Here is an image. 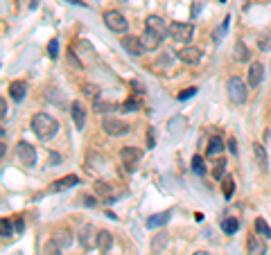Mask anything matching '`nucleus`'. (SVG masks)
<instances>
[{
	"mask_svg": "<svg viewBox=\"0 0 271 255\" xmlns=\"http://www.w3.org/2000/svg\"><path fill=\"white\" fill-rule=\"evenodd\" d=\"M32 131L37 133V138H41L45 143V140L54 138V133L59 131V122L48 113H37L32 117Z\"/></svg>",
	"mask_w": 271,
	"mask_h": 255,
	"instance_id": "1",
	"label": "nucleus"
},
{
	"mask_svg": "<svg viewBox=\"0 0 271 255\" xmlns=\"http://www.w3.org/2000/svg\"><path fill=\"white\" fill-rule=\"evenodd\" d=\"M104 23H107V27L111 30V32H116V34H124L129 30L127 18H124L120 11H116V9L104 11Z\"/></svg>",
	"mask_w": 271,
	"mask_h": 255,
	"instance_id": "2",
	"label": "nucleus"
},
{
	"mask_svg": "<svg viewBox=\"0 0 271 255\" xmlns=\"http://www.w3.org/2000/svg\"><path fill=\"white\" fill-rule=\"evenodd\" d=\"M229 100L233 104H244L246 102V84L242 77H231L229 79Z\"/></svg>",
	"mask_w": 271,
	"mask_h": 255,
	"instance_id": "3",
	"label": "nucleus"
},
{
	"mask_svg": "<svg viewBox=\"0 0 271 255\" xmlns=\"http://www.w3.org/2000/svg\"><path fill=\"white\" fill-rule=\"evenodd\" d=\"M97 235H100V230L95 228V226H90V223H84L79 228V233H77V239H79L81 249L90 251V249H97Z\"/></svg>",
	"mask_w": 271,
	"mask_h": 255,
	"instance_id": "4",
	"label": "nucleus"
},
{
	"mask_svg": "<svg viewBox=\"0 0 271 255\" xmlns=\"http://www.w3.org/2000/svg\"><path fill=\"white\" fill-rule=\"evenodd\" d=\"M192 34H194V25H192V23H172L170 25V36H172V41H176V43L190 41Z\"/></svg>",
	"mask_w": 271,
	"mask_h": 255,
	"instance_id": "5",
	"label": "nucleus"
},
{
	"mask_svg": "<svg viewBox=\"0 0 271 255\" xmlns=\"http://www.w3.org/2000/svg\"><path fill=\"white\" fill-rule=\"evenodd\" d=\"M120 158H122V165L127 172H133L136 167H138V160L143 158V151H140L138 147H122V151H120Z\"/></svg>",
	"mask_w": 271,
	"mask_h": 255,
	"instance_id": "6",
	"label": "nucleus"
},
{
	"mask_svg": "<svg viewBox=\"0 0 271 255\" xmlns=\"http://www.w3.org/2000/svg\"><path fill=\"white\" fill-rule=\"evenodd\" d=\"M102 129L109 133V136H124L129 133V124L122 122V120H117V117H104V122H102Z\"/></svg>",
	"mask_w": 271,
	"mask_h": 255,
	"instance_id": "7",
	"label": "nucleus"
},
{
	"mask_svg": "<svg viewBox=\"0 0 271 255\" xmlns=\"http://www.w3.org/2000/svg\"><path fill=\"white\" fill-rule=\"evenodd\" d=\"M16 154H18V160H21L23 165H27V167H32V165L37 163V151H34V147L30 143H25V140H21V143L16 145Z\"/></svg>",
	"mask_w": 271,
	"mask_h": 255,
	"instance_id": "8",
	"label": "nucleus"
},
{
	"mask_svg": "<svg viewBox=\"0 0 271 255\" xmlns=\"http://www.w3.org/2000/svg\"><path fill=\"white\" fill-rule=\"evenodd\" d=\"M176 57H179L183 64H188V66H197L199 61H201V50H199L197 45H186V48L179 50Z\"/></svg>",
	"mask_w": 271,
	"mask_h": 255,
	"instance_id": "9",
	"label": "nucleus"
},
{
	"mask_svg": "<svg viewBox=\"0 0 271 255\" xmlns=\"http://www.w3.org/2000/svg\"><path fill=\"white\" fill-rule=\"evenodd\" d=\"M140 43H143V48H145V52H154V50H158L160 48V43H163V36L160 34H156V32H152V30H145L143 34H140Z\"/></svg>",
	"mask_w": 271,
	"mask_h": 255,
	"instance_id": "10",
	"label": "nucleus"
},
{
	"mask_svg": "<svg viewBox=\"0 0 271 255\" xmlns=\"http://www.w3.org/2000/svg\"><path fill=\"white\" fill-rule=\"evenodd\" d=\"M120 43H122V48L127 50L131 57H140V54L145 52L143 43H140V36H122L120 38Z\"/></svg>",
	"mask_w": 271,
	"mask_h": 255,
	"instance_id": "11",
	"label": "nucleus"
},
{
	"mask_svg": "<svg viewBox=\"0 0 271 255\" xmlns=\"http://www.w3.org/2000/svg\"><path fill=\"white\" fill-rule=\"evenodd\" d=\"M79 183V179L75 174H68V176H64V179H57V181L52 183V185L48 187V192H64V190H70V187H75Z\"/></svg>",
	"mask_w": 271,
	"mask_h": 255,
	"instance_id": "12",
	"label": "nucleus"
},
{
	"mask_svg": "<svg viewBox=\"0 0 271 255\" xmlns=\"http://www.w3.org/2000/svg\"><path fill=\"white\" fill-rule=\"evenodd\" d=\"M246 249H249V255H267V242H265V237H260V235H253V237H249V242H246Z\"/></svg>",
	"mask_w": 271,
	"mask_h": 255,
	"instance_id": "13",
	"label": "nucleus"
},
{
	"mask_svg": "<svg viewBox=\"0 0 271 255\" xmlns=\"http://www.w3.org/2000/svg\"><path fill=\"white\" fill-rule=\"evenodd\" d=\"M170 217H172V210H163V213H154L152 217L147 219V226L149 230H154V228H160V226H165V223L170 221Z\"/></svg>",
	"mask_w": 271,
	"mask_h": 255,
	"instance_id": "14",
	"label": "nucleus"
},
{
	"mask_svg": "<svg viewBox=\"0 0 271 255\" xmlns=\"http://www.w3.org/2000/svg\"><path fill=\"white\" fill-rule=\"evenodd\" d=\"M262 74H265V68H262V64L260 61H253L251 64V68H249V77H246V81H249V86H260V81H262Z\"/></svg>",
	"mask_w": 271,
	"mask_h": 255,
	"instance_id": "15",
	"label": "nucleus"
},
{
	"mask_svg": "<svg viewBox=\"0 0 271 255\" xmlns=\"http://www.w3.org/2000/svg\"><path fill=\"white\" fill-rule=\"evenodd\" d=\"M70 113H73L75 127H77V129H84V127H86V109L81 107V102H73Z\"/></svg>",
	"mask_w": 271,
	"mask_h": 255,
	"instance_id": "16",
	"label": "nucleus"
},
{
	"mask_svg": "<svg viewBox=\"0 0 271 255\" xmlns=\"http://www.w3.org/2000/svg\"><path fill=\"white\" fill-rule=\"evenodd\" d=\"M147 30H152V32H156V34H160V36H165V34H170V27L165 25V21L163 18H158V16H147Z\"/></svg>",
	"mask_w": 271,
	"mask_h": 255,
	"instance_id": "17",
	"label": "nucleus"
},
{
	"mask_svg": "<svg viewBox=\"0 0 271 255\" xmlns=\"http://www.w3.org/2000/svg\"><path fill=\"white\" fill-rule=\"evenodd\" d=\"M251 149H253L255 160H258V167H260L262 172H267V170H269V158H267L265 147H262L260 143H253V145H251Z\"/></svg>",
	"mask_w": 271,
	"mask_h": 255,
	"instance_id": "18",
	"label": "nucleus"
},
{
	"mask_svg": "<svg viewBox=\"0 0 271 255\" xmlns=\"http://www.w3.org/2000/svg\"><path fill=\"white\" fill-rule=\"evenodd\" d=\"M52 239L61 246V249H68V246L73 244V233H70L68 228H57L52 233Z\"/></svg>",
	"mask_w": 271,
	"mask_h": 255,
	"instance_id": "19",
	"label": "nucleus"
},
{
	"mask_svg": "<svg viewBox=\"0 0 271 255\" xmlns=\"http://www.w3.org/2000/svg\"><path fill=\"white\" fill-rule=\"evenodd\" d=\"M25 93H27V84H25V81L16 79V81H11V84H9V97L14 102H21L23 97H25Z\"/></svg>",
	"mask_w": 271,
	"mask_h": 255,
	"instance_id": "20",
	"label": "nucleus"
},
{
	"mask_svg": "<svg viewBox=\"0 0 271 255\" xmlns=\"http://www.w3.org/2000/svg\"><path fill=\"white\" fill-rule=\"evenodd\" d=\"M233 59L235 61H249L251 59V52H249V48L244 45V41H235V45H233Z\"/></svg>",
	"mask_w": 271,
	"mask_h": 255,
	"instance_id": "21",
	"label": "nucleus"
},
{
	"mask_svg": "<svg viewBox=\"0 0 271 255\" xmlns=\"http://www.w3.org/2000/svg\"><path fill=\"white\" fill-rule=\"evenodd\" d=\"M111 246H113V235L109 233V230H100V235H97V249H100L102 253H107Z\"/></svg>",
	"mask_w": 271,
	"mask_h": 255,
	"instance_id": "22",
	"label": "nucleus"
},
{
	"mask_svg": "<svg viewBox=\"0 0 271 255\" xmlns=\"http://www.w3.org/2000/svg\"><path fill=\"white\" fill-rule=\"evenodd\" d=\"M95 192H97V197L104 199L107 203H113V190L109 187V183L97 181V183H95Z\"/></svg>",
	"mask_w": 271,
	"mask_h": 255,
	"instance_id": "23",
	"label": "nucleus"
},
{
	"mask_svg": "<svg viewBox=\"0 0 271 255\" xmlns=\"http://www.w3.org/2000/svg\"><path fill=\"white\" fill-rule=\"evenodd\" d=\"M167 242H170V235H167V233H158L154 239H152V253L158 255L160 251L167 246Z\"/></svg>",
	"mask_w": 271,
	"mask_h": 255,
	"instance_id": "24",
	"label": "nucleus"
},
{
	"mask_svg": "<svg viewBox=\"0 0 271 255\" xmlns=\"http://www.w3.org/2000/svg\"><path fill=\"white\" fill-rule=\"evenodd\" d=\"M224 151V140L219 138V136H213V138L208 140V154L210 156H217Z\"/></svg>",
	"mask_w": 271,
	"mask_h": 255,
	"instance_id": "25",
	"label": "nucleus"
},
{
	"mask_svg": "<svg viewBox=\"0 0 271 255\" xmlns=\"http://www.w3.org/2000/svg\"><path fill=\"white\" fill-rule=\"evenodd\" d=\"M222 230L226 235H235L239 230V221H237V219H233V217L224 219V221H222Z\"/></svg>",
	"mask_w": 271,
	"mask_h": 255,
	"instance_id": "26",
	"label": "nucleus"
},
{
	"mask_svg": "<svg viewBox=\"0 0 271 255\" xmlns=\"http://www.w3.org/2000/svg\"><path fill=\"white\" fill-rule=\"evenodd\" d=\"M255 230H258V235L260 237H265V239H269L271 237V228H269V223L265 221V219H255Z\"/></svg>",
	"mask_w": 271,
	"mask_h": 255,
	"instance_id": "27",
	"label": "nucleus"
},
{
	"mask_svg": "<svg viewBox=\"0 0 271 255\" xmlns=\"http://www.w3.org/2000/svg\"><path fill=\"white\" fill-rule=\"evenodd\" d=\"M93 109H95L97 113H107V111H116V107H113L111 102H104L102 97H97V100H93Z\"/></svg>",
	"mask_w": 271,
	"mask_h": 255,
	"instance_id": "28",
	"label": "nucleus"
},
{
	"mask_svg": "<svg viewBox=\"0 0 271 255\" xmlns=\"http://www.w3.org/2000/svg\"><path fill=\"white\" fill-rule=\"evenodd\" d=\"M222 192H224V197L231 199L233 197V192H235V181H233V176H226L222 181Z\"/></svg>",
	"mask_w": 271,
	"mask_h": 255,
	"instance_id": "29",
	"label": "nucleus"
},
{
	"mask_svg": "<svg viewBox=\"0 0 271 255\" xmlns=\"http://www.w3.org/2000/svg\"><path fill=\"white\" fill-rule=\"evenodd\" d=\"M61 251H64V249H61L54 239H48L45 246H43V255H61Z\"/></svg>",
	"mask_w": 271,
	"mask_h": 255,
	"instance_id": "30",
	"label": "nucleus"
},
{
	"mask_svg": "<svg viewBox=\"0 0 271 255\" xmlns=\"http://www.w3.org/2000/svg\"><path fill=\"white\" fill-rule=\"evenodd\" d=\"M102 165H104V158H102V156H97V154H88V172H93V174H95L97 167L102 170Z\"/></svg>",
	"mask_w": 271,
	"mask_h": 255,
	"instance_id": "31",
	"label": "nucleus"
},
{
	"mask_svg": "<svg viewBox=\"0 0 271 255\" xmlns=\"http://www.w3.org/2000/svg\"><path fill=\"white\" fill-rule=\"evenodd\" d=\"M81 91H84L86 97H90V100H97V95L102 93V88H100V86H95V84H84V86H81Z\"/></svg>",
	"mask_w": 271,
	"mask_h": 255,
	"instance_id": "32",
	"label": "nucleus"
},
{
	"mask_svg": "<svg viewBox=\"0 0 271 255\" xmlns=\"http://www.w3.org/2000/svg\"><path fill=\"white\" fill-rule=\"evenodd\" d=\"M224 172H226V160L219 158L217 163H215V170H213V176L217 179V181H224Z\"/></svg>",
	"mask_w": 271,
	"mask_h": 255,
	"instance_id": "33",
	"label": "nucleus"
},
{
	"mask_svg": "<svg viewBox=\"0 0 271 255\" xmlns=\"http://www.w3.org/2000/svg\"><path fill=\"white\" fill-rule=\"evenodd\" d=\"M192 170L197 172L199 176L206 174V167H203V158H201V156H194V158H192Z\"/></svg>",
	"mask_w": 271,
	"mask_h": 255,
	"instance_id": "34",
	"label": "nucleus"
},
{
	"mask_svg": "<svg viewBox=\"0 0 271 255\" xmlns=\"http://www.w3.org/2000/svg\"><path fill=\"white\" fill-rule=\"evenodd\" d=\"M0 233H2V237H5V239L11 237L14 230H11V221H9V219H2V221H0Z\"/></svg>",
	"mask_w": 271,
	"mask_h": 255,
	"instance_id": "35",
	"label": "nucleus"
},
{
	"mask_svg": "<svg viewBox=\"0 0 271 255\" xmlns=\"http://www.w3.org/2000/svg\"><path fill=\"white\" fill-rule=\"evenodd\" d=\"M138 107H140L138 100H136V97H131V100H127V102L122 104V111H124V113H133V111H138Z\"/></svg>",
	"mask_w": 271,
	"mask_h": 255,
	"instance_id": "36",
	"label": "nucleus"
},
{
	"mask_svg": "<svg viewBox=\"0 0 271 255\" xmlns=\"http://www.w3.org/2000/svg\"><path fill=\"white\" fill-rule=\"evenodd\" d=\"M258 48H260L262 52H269L271 50V34H267V36H262L260 41H258Z\"/></svg>",
	"mask_w": 271,
	"mask_h": 255,
	"instance_id": "37",
	"label": "nucleus"
},
{
	"mask_svg": "<svg viewBox=\"0 0 271 255\" xmlns=\"http://www.w3.org/2000/svg\"><path fill=\"white\" fill-rule=\"evenodd\" d=\"M48 54H50V59H57L59 57V41H57V38H52V41H50Z\"/></svg>",
	"mask_w": 271,
	"mask_h": 255,
	"instance_id": "38",
	"label": "nucleus"
},
{
	"mask_svg": "<svg viewBox=\"0 0 271 255\" xmlns=\"http://www.w3.org/2000/svg\"><path fill=\"white\" fill-rule=\"evenodd\" d=\"M79 201H81V206H86V208H95L97 206V201L93 197H88V194H81Z\"/></svg>",
	"mask_w": 271,
	"mask_h": 255,
	"instance_id": "39",
	"label": "nucleus"
},
{
	"mask_svg": "<svg viewBox=\"0 0 271 255\" xmlns=\"http://www.w3.org/2000/svg\"><path fill=\"white\" fill-rule=\"evenodd\" d=\"M194 93H197V88H194V86H192V88H186V91H181V93H179V100H181V102H186L188 97H192Z\"/></svg>",
	"mask_w": 271,
	"mask_h": 255,
	"instance_id": "40",
	"label": "nucleus"
},
{
	"mask_svg": "<svg viewBox=\"0 0 271 255\" xmlns=\"http://www.w3.org/2000/svg\"><path fill=\"white\" fill-rule=\"evenodd\" d=\"M0 117H2V120L7 117V102L5 100H0Z\"/></svg>",
	"mask_w": 271,
	"mask_h": 255,
	"instance_id": "41",
	"label": "nucleus"
},
{
	"mask_svg": "<svg viewBox=\"0 0 271 255\" xmlns=\"http://www.w3.org/2000/svg\"><path fill=\"white\" fill-rule=\"evenodd\" d=\"M147 143H149V147H154V143H156V138H154V129H149V133H147Z\"/></svg>",
	"mask_w": 271,
	"mask_h": 255,
	"instance_id": "42",
	"label": "nucleus"
},
{
	"mask_svg": "<svg viewBox=\"0 0 271 255\" xmlns=\"http://www.w3.org/2000/svg\"><path fill=\"white\" fill-rule=\"evenodd\" d=\"M229 149H231V154H237V143H235L233 138L229 140Z\"/></svg>",
	"mask_w": 271,
	"mask_h": 255,
	"instance_id": "43",
	"label": "nucleus"
},
{
	"mask_svg": "<svg viewBox=\"0 0 271 255\" xmlns=\"http://www.w3.org/2000/svg\"><path fill=\"white\" fill-rule=\"evenodd\" d=\"M199 9H201V0H197V2H194V9H192V16H197V14H199Z\"/></svg>",
	"mask_w": 271,
	"mask_h": 255,
	"instance_id": "44",
	"label": "nucleus"
},
{
	"mask_svg": "<svg viewBox=\"0 0 271 255\" xmlns=\"http://www.w3.org/2000/svg\"><path fill=\"white\" fill-rule=\"evenodd\" d=\"M68 2H73V5H77V7H86V2H81V0H68Z\"/></svg>",
	"mask_w": 271,
	"mask_h": 255,
	"instance_id": "45",
	"label": "nucleus"
},
{
	"mask_svg": "<svg viewBox=\"0 0 271 255\" xmlns=\"http://www.w3.org/2000/svg\"><path fill=\"white\" fill-rule=\"evenodd\" d=\"M16 230H18V233L23 230V221H21V219H16Z\"/></svg>",
	"mask_w": 271,
	"mask_h": 255,
	"instance_id": "46",
	"label": "nucleus"
},
{
	"mask_svg": "<svg viewBox=\"0 0 271 255\" xmlns=\"http://www.w3.org/2000/svg\"><path fill=\"white\" fill-rule=\"evenodd\" d=\"M194 255H213V253H208V251H197Z\"/></svg>",
	"mask_w": 271,
	"mask_h": 255,
	"instance_id": "47",
	"label": "nucleus"
}]
</instances>
